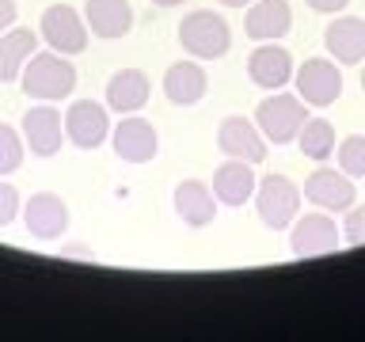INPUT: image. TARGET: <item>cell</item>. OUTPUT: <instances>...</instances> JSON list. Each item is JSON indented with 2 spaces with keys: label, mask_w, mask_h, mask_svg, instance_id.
Here are the masks:
<instances>
[{
  "label": "cell",
  "mask_w": 365,
  "mask_h": 342,
  "mask_svg": "<svg viewBox=\"0 0 365 342\" xmlns=\"http://www.w3.org/2000/svg\"><path fill=\"white\" fill-rule=\"evenodd\" d=\"M297 141H301V152L308 160L324 164V160L335 152V125H331L327 118H308L301 125V133H297Z\"/></svg>",
  "instance_id": "603a6c76"
},
{
  "label": "cell",
  "mask_w": 365,
  "mask_h": 342,
  "mask_svg": "<svg viewBox=\"0 0 365 342\" xmlns=\"http://www.w3.org/2000/svg\"><path fill=\"white\" fill-rule=\"evenodd\" d=\"M19 205H23V198H19V190L11 187V182H4V179H0V228L16 221Z\"/></svg>",
  "instance_id": "484cf974"
},
{
  "label": "cell",
  "mask_w": 365,
  "mask_h": 342,
  "mask_svg": "<svg viewBox=\"0 0 365 342\" xmlns=\"http://www.w3.org/2000/svg\"><path fill=\"white\" fill-rule=\"evenodd\" d=\"M247 76H251V84H259L267 91H282L285 84H289V76H293L289 50H282L278 42L259 46V50L247 57Z\"/></svg>",
  "instance_id": "5bb4252c"
},
{
  "label": "cell",
  "mask_w": 365,
  "mask_h": 342,
  "mask_svg": "<svg viewBox=\"0 0 365 342\" xmlns=\"http://www.w3.org/2000/svg\"><path fill=\"white\" fill-rule=\"evenodd\" d=\"M23 141L34 156L50 160L61 152V110H53L50 103L42 107H31L23 114Z\"/></svg>",
  "instance_id": "7c38bea8"
},
{
  "label": "cell",
  "mask_w": 365,
  "mask_h": 342,
  "mask_svg": "<svg viewBox=\"0 0 365 342\" xmlns=\"http://www.w3.org/2000/svg\"><path fill=\"white\" fill-rule=\"evenodd\" d=\"M225 8H244V4H255V0H221Z\"/></svg>",
  "instance_id": "f546056e"
},
{
  "label": "cell",
  "mask_w": 365,
  "mask_h": 342,
  "mask_svg": "<svg viewBox=\"0 0 365 342\" xmlns=\"http://www.w3.org/2000/svg\"><path fill=\"white\" fill-rule=\"evenodd\" d=\"M251 194H255V171H251V164L228 156V164L213 171V198L221 205H244Z\"/></svg>",
  "instance_id": "ffe728a7"
},
{
  "label": "cell",
  "mask_w": 365,
  "mask_h": 342,
  "mask_svg": "<svg viewBox=\"0 0 365 342\" xmlns=\"http://www.w3.org/2000/svg\"><path fill=\"white\" fill-rule=\"evenodd\" d=\"M84 23L96 38H122L133 27V8L130 0H88Z\"/></svg>",
  "instance_id": "2e32d148"
},
{
  "label": "cell",
  "mask_w": 365,
  "mask_h": 342,
  "mask_svg": "<svg viewBox=\"0 0 365 342\" xmlns=\"http://www.w3.org/2000/svg\"><path fill=\"white\" fill-rule=\"evenodd\" d=\"M23 148H27L23 133L16 130V125L0 122V175H11V171H19V164H23Z\"/></svg>",
  "instance_id": "cb8c5ba5"
},
{
  "label": "cell",
  "mask_w": 365,
  "mask_h": 342,
  "mask_svg": "<svg viewBox=\"0 0 365 342\" xmlns=\"http://www.w3.org/2000/svg\"><path fill=\"white\" fill-rule=\"evenodd\" d=\"M16 16H19L16 0H0V34L11 31V23H16Z\"/></svg>",
  "instance_id": "83f0119b"
},
{
  "label": "cell",
  "mask_w": 365,
  "mask_h": 342,
  "mask_svg": "<svg viewBox=\"0 0 365 342\" xmlns=\"http://www.w3.org/2000/svg\"><path fill=\"white\" fill-rule=\"evenodd\" d=\"M179 42L182 50L194 53L198 61H217V57L228 53V46H232V31H228V23L217 16V11H190L187 19L179 23Z\"/></svg>",
  "instance_id": "7a4b0ae2"
},
{
  "label": "cell",
  "mask_w": 365,
  "mask_h": 342,
  "mask_svg": "<svg viewBox=\"0 0 365 342\" xmlns=\"http://www.w3.org/2000/svg\"><path fill=\"white\" fill-rule=\"evenodd\" d=\"M175 213H179V221L190 224V228L213 224V217H217L213 190L205 187V182H198V179L179 182V187H175Z\"/></svg>",
  "instance_id": "7402d4cb"
},
{
  "label": "cell",
  "mask_w": 365,
  "mask_h": 342,
  "mask_svg": "<svg viewBox=\"0 0 365 342\" xmlns=\"http://www.w3.org/2000/svg\"><path fill=\"white\" fill-rule=\"evenodd\" d=\"M304 122H308L304 118V99L301 95H285V91L267 95V99L259 103V110H255L259 133L267 137V141H274V145L297 141V133H301Z\"/></svg>",
  "instance_id": "3957f363"
},
{
  "label": "cell",
  "mask_w": 365,
  "mask_h": 342,
  "mask_svg": "<svg viewBox=\"0 0 365 342\" xmlns=\"http://www.w3.org/2000/svg\"><path fill=\"white\" fill-rule=\"evenodd\" d=\"M342 236L350 244H365V205H354L346 213V224H342Z\"/></svg>",
  "instance_id": "4316f807"
},
{
  "label": "cell",
  "mask_w": 365,
  "mask_h": 342,
  "mask_svg": "<svg viewBox=\"0 0 365 342\" xmlns=\"http://www.w3.org/2000/svg\"><path fill=\"white\" fill-rule=\"evenodd\" d=\"M205 88H210V76H205V68L198 61H175L164 73V95L175 103V107L198 103L205 95Z\"/></svg>",
  "instance_id": "d6986e66"
},
{
  "label": "cell",
  "mask_w": 365,
  "mask_h": 342,
  "mask_svg": "<svg viewBox=\"0 0 365 342\" xmlns=\"http://www.w3.org/2000/svg\"><path fill=\"white\" fill-rule=\"evenodd\" d=\"M361 91H365V73H361Z\"/></svg>",
  "instance_id": "1f68e13d"
},
{
  "label": "cell",
  "mask_w": 365,
  "mask_h": 342,
  "mask_svg": "<svg viewBox=\"0 0 365 342\" xmlns=\"http://www.w3.org/2000/svg\"><path fill=\"white\" fill-rule=\"evenodd\" d=\"M153 4H160V8H175V4H182V0H153Z\"/></svg>",
  "instance_id": "4dcf8cb0"
},
{
  "label": "cell",
  "mask_w": 365,
  "mask_h": 342,
  "mask_svg": "<svg viewBox=\"0 0 365 342\" xmlns=\"http://www.w3.org/2000/svg\"><path fill=\"white\" fill-rule=\"evenodd\" d=\"M304 198L319 205L324 213H342L358 202V190H354V179L346 171H335V167H316L312 175L304 179Z\"/></svg>",
  "instance_id": "8992f818"
},
{
  "label": "cell",
  "mask_w": 365,
  "mask_h": 342,
  "mask_svg": "<svg viewBox=\"0 0 365 342\" xmlns=\"http://www.w3.org/2000/svg\"><path fill=\"white\" fill-rule=\"evenodd\" d=\"M34 46H38V34L27 27H11L0 34V84H11L23 76V68L34 57Z\"/></svg>",
  "instance_id": "44dd1931"
},
{
  "label": "cell",
  "mask_w": 365,
  "mask_h": 342,
  "mask_svg": "<svg viewBox=\"0 0 365 342\" xmlns=\"http://www.w3.org/2000/svg\"><path fill=\"white\" fill-rule=\"evenodd\" d=\"M110 141H114V156L125 160V164H148V160L156 156V148H160L156 130L145 118H137V114H130V118H122L118 125H114Z\"/></svg>",
  "instance_id": "4fadbf2b"
},
{
  "label": "cell",
  "mask_w": 365,
  "mask_h": 342,
  "mask_svg": "<svg viewBox=\"0 0 365 342\" xmlns=\"http://www.w3.org/2000/svg\"><path fill=\"white\" fill-rule=\"evenodd\" d=\"M217 148L232 160H244V164H262L267 160V141H262L259 125H251L247 118H225L221 130H217Z\"/></svg>",
  "instance_id": "8fae6325"
},
{
  "label": "cell",
  "mask_w": 365,
  "mask_h": 342,
  "mask_svg": "<svg viewBox=\"0 0 365 342\" xmlns=\"http://www.w3.org/2000/svg\"><path fill=\"white\" fill-rule=\"evenodd\" d=\"M255 205H259V217L262 224L282 232L297 221V209H301V187L285 175H267L255 187Z\"/></svg>",
  "instance_id": "277c9868"
},
{
  "label": "cell",
  "mask_w": 365,
  "mask_h": 342,
  "mask_svg": "<svg viewBox=\"0 0 365 342\" xmlns=\"http://www.w3.org/2000/svg\"><path fill=\"white\" fill-rule=\"evenodd\" d=\"M342 244V232L335 228V221L319 209V213H304L301 221L293 224V236H289V251L297 259H312V255H331L339 251Z\"/></svg>",
  "instance_id": "52a82bcc"
},
{
  "label": "cell",
  "mask_w": 365,
  "mask_h": 342,
  "mask_svg": "<svg viewBox=\"0 0 365 342\" xmlns=\"http://www.w3.org/2000/svg\"><path fill=\"white\" fill-rule=\"evenodd\" d=\"M23 91H27L31 99H38V103H57V99H65V95H73V88H76V68L73 61H68L65 53H34L27 68H23Z\"/></svg>",
  "instance_id": "6da1fadb"
},
{
  "label": "cell",
  "mask_w": 365,
  "mask_h": 342,
  "mask_svg": "<svg viewBox=\"0 0 365 342\" xmlns=\"http://www.w3.org/2000/svg\"><path fill=\"white\" fill-rule=\"evenodd\" d=\"M23 224H27V232L34 239L65 236V228H68V205H65V198H61V194H50V190L31 194V202L23 205Z\"/></svg>",
  "instance_id": "30bf717a"
},
{
  "label": "cell",
  "mask_w": 365,
  "mask_h": 342,
  "mask_svg": "<svg viewBox=\"0 0 365 342\" xmlns=\"http://www.w3.org/2000/svg\"><path fill=\"white\" fill-rule=\"evenodd\" d=\"M339 171H346L350 179H365V137L354 133L339 145Z\"/></svg>",
  "instance_id": "d4e9b609"
},
{
  "label": "cell",
  "mask_w": 365,
  "mask_h": 342,
  "mask_svg": "<svg viewBox=\"0 0 365 342\" xmlns=\"http://www.w3.org/2000/svg\"><path fill=\"white\" fill-rule=\"evenodd\" d=\"M289 27H293L289 0H255L244 19L247 38H259V42H278L289 34Z\"/></svg>",
  "instance_id": "9a60e30c"
},
{
  "label": "cell",
  "mask_w": 365,
  "mask_h": 342,
  "mask_svg": "<svg viewBox=\"0 0 365 342\" xmlns=\"http://www.w3.org/2000/svg\"><path fill=\"white\" fill-rule=\"evenodd\" d=\"M324 46H327V53L335 57V61L358 65L365 57V19H358V16L335 19L324 34Z\"/></svg>",
  "instance_id": "ac0fdd59"
},
{
  "label": "cell",
  "mask_w": 365,
  "mask_h": 342,
  "mask_svg": "<svg viewBox=\"0 0 365 342\" xmlns=\"http://www.w3.org/2000/svg\"><path fill=\"white\" fill-rule=\"evenodd\" d=\"M304 4L312 8V11H324V16H335V11H342L350 0H304Z\"/></svg>",
  "instance_id": "f1b7e54d"
},
{
  "label": "cell",
  "mask_w": 365,
  "mask_h": 342,
  "mask_svg": "<svg viewBox=\"0 0 365 342\" xmlns=\"http://www.w3.org/2000/svg\"><path fill=\"white\" fill-rule=\"evenodd\" d=\"M297 95L308 107H331L342 95V73L335 68V61L327 57H312L297 68Z\"/></svg>",
  "instance_id": "ba28073f"
},
{
  "label": "cell",
  "mask_w": 365,
  "mask_h": 342,
  "mask_svg": "<svg viewBox=\"0 0 365 342\" xmlns=\"http://www.w3.org/2000/svg\"><path fill=\"white\" fill-rule=\"evenodd\" d=\"M65 133L76 148H99L110 133V114L96 99H76L65 114Z\"/></svg>",
  "instance_id": "9c48e42d"
},
{
  "label": "cell",
  "mask_w": 365,
  "mask_h": 342,
  "mask_svg": "<svg viewBox=\"0 0 365 342\" xmlns=\"http://www.w3.org/2000/svg\"><path fill=\"white\" fill-rule=\"evenodd\" d=\"M148 76L141 68H118L107 80V107L114 114H137L148 103Z\"/></svg>",
  "instance_id": "e0dca14e"
},
{
  "label": "cell",
  "mask_w": 365,
  "mask_h": 342,
  "mask_svg": "<svg viewBox=\"0 0 365 342\" xmlns=\"http://www.w3.org/2000/svg\"><path fill=\"white\" fill-rule=\"evenodd\" d=\"M42 38L57 53H84L88 46V23L73 4H50L42 11Z\"/></svg>",
  "instance_id": "5b68a950"
}]
</instances>
